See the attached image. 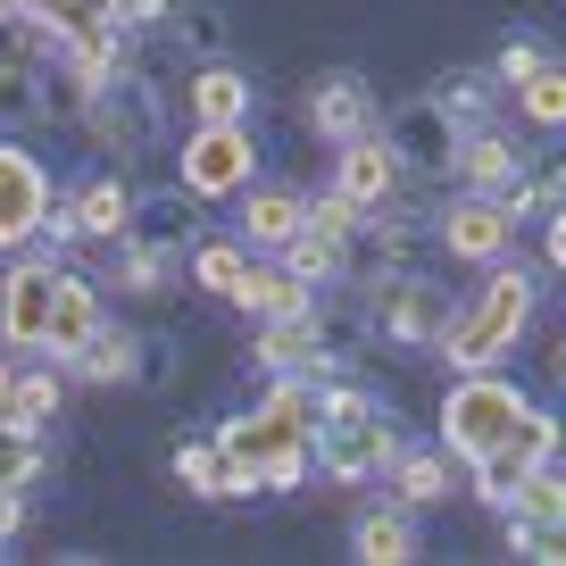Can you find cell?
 I'll return each mask as SVG.
<instances>
[{
    "label": "cell",
    "mask_w": 566,
    "mask_h": 566,
    "mask_svg": "<svg viewBox=\"0 0 566 566\" xmlns=\"http://www.w3.org/2000/svg\"><path fill=\"white\" fill-rule=\"evenodd\" d=\"M525 325H533V275H525V266H492L475 301L450 308V325H442L433 350H442L459 375H475V367H500V358L516 350Z\"/></svg>",
    "instance_id": "1"
},
{
    "label": "cell",
    "mask_w": 566,
    "mask_h": 566,
    "mask_svg": "<svg viewBox=\"0 0 566 566\" xmlns=\"http://www.w3.org/2000/svg\"><path fill=\"white\" fill-rule=\"evenodd\" d=\"M391 459H400V433H391V417L367 400V391L334 384L317 400V467L334 483H375L391 475Z\"/></svg>",
    "instance_id": "2"
},
{
    "label": "cell",
    "mask_w": 566,
    "mask_h": 566,
    "mask_svg": "<svg viewBox=\"0 0 566 566\" xmlns=\"http://www.w3.org/2000/svg\"><path fill=\"white\" fill-rule=\"evenodd\" d=\"M525 417H533L525 391H516L500 367H475V375H459V384L442 391V450L475 467V459H492Z\"/></svg>",
    "instance_id": "3"
},
{
    "label": "cell",
    "mask_w": 566,
    "mask_h": 566,
    "mask_svg": "<svg viewBox=\"0 0 566 566\" xmlns=\"http://www.w3.org/2000/svg\"><path fill=\"white\" fill-rule=\"evenodd\" d=\"M176 176H184V192H192V200L250 192V184H259V142H250V125H192Z\"/></svg>",
    "instance_id": "4"
},
{
    "label": "cell",
    "mask_w": 566,
    "mask_h": 566,
    "mask_svg": "<svg viewBox=\"0 0 566 566\" xmlns=\"http://www.w3.org/2000/svg\"><path fill=\"white\" fill-rule=\"evenodd\" d=\"M59 217L51 200V176H42V159L25 150V142H0V250H25L42 242Z\"/></svg>",
    "instance_id": "5"
},
{
    "label": "cell",
    "mask_w": 566,
    "mask_h": 566,
    "mask_svg": "<svg viewBox=\"0 0 566 566\" xmlns=\"http://www.w3.org/2000/svg\"><path fill=\"white\" fill-rule=\"evenodd\" d=\"M433 242H442L450 259H467V266H500V259H509V242H516V209H509V200H492V192H467V200H450V209H442Z\"/></svg>",
    "instance_id": "6"
},
{
    "label": "cell",
    "mask_w": 566,
    "mask_h": 566,
    "mask_svg": "<svg viewBox=\"0 0 566 566\" xmlns=\"http://www.w3.org/2000/svg\"><path fill=\"white\" fill-rule=\"evenodd\" d=\"M51 301H59V266L51 259H18L0 275V342H9V350H42Z\"/></svg>",
    "instance_id": "7"
},
{
    "label": "cell",
    "mask_w": 566,
    "mask_h": 566,
    "mask_svg": "<svg viewBox=\"0 0 566 566\" xmlns=\"http://www.w3.org/2000/svg\"><path fill=\"white\" fill-rule=\"evenodd\" d=\"M542 459H558V417H549V408H533V417L516 424L492 459H475V492L492 500V509H509V492H516V483H525Z\"/></svg>",
    "instance_id": "8"
},
{
    "label": "cell",
    "mask_w": 566,
    "mask_h": 566,
    "mask_svg": "<svg viewBox=\"0 0 566 566\" xmlns=\"http://www.w3.org/2000/svg\"><path fill=\"white\" fill-rule=\"evenodd\" d=\"M450 167H459L467 192H492V200H509V209L525 200V150H516L509 134H492V125H467Z\"/></svg>",
    "instance_id": "9"
},
{
    "label": "cell",
    "mask_w": 566,
    "mask_h": 566,
    "mask_svg": "<svg viewBox=\"0 0 566 566\" xmlns=\"http://www.w3.org/2000/svg\"><path fill=\"white\" fill-rule=\"evenodd\" d=\"M259 367L266 375H334V350H325L317 308H292V317H259Z\"/></svg>",
    "instance_id": "10"
},
{
    "label": "cell",
    "mask_w": 566,
    "mask_h": 566,
    "mask_svg": "<svg viewBox=\"0 0 566 566\" xmlns=\"http://www.w3.org/2000/svg\"><path fill=\"white\" fill-rule=\"evenodd\" d=\"M334 184L358 200V209H384L391 192H400V142L391 134H358L334 150Z\"/></svg>",
    "instance_id": "11"
},
{
    "label": "cell",
    "mask_w": 566,
    "mask_h": 566,
    "mask_svg": "<svg viewBox=\"0 0 566 566\" xmlns=\"http://www.w3.org/2000/svg\"><path fill=\"white\" fill-rule=\"evenodd\" d=\"M301 117L317 125L325 142L375 134V101H367V84H358V75H317V84H308V101H301Z\"/></svg>",
    "instance_id": "12"
},
{
    "label": "cell",
    "mask_w": 566,
    "mask_h": 566,
    "mask_svg": "<svg viewBox=\"0 0 566 566\" xmlns=\"http://www.w3.org/2000/svg\"><path fill=\"white\" fill-rule=\"evenodd\" d=\"M101 292H92V275H75V266H59V301H51V334H42V350L67 367L75 350H84L92 334H101Z\"/></svg>",
    "instance_id": "13"
},
{
    "label": "cell",
    "mask_w": 566,
    "mask_h": 566,
    "mask_svg": "<svg viewBox=\"0 0 566 566\" xmlns=\"http://www.w3.org/2000/svg\"><path fill=\"white\" fill-rule=\"evenodd\" d=\"M301 226H308V192H292V184H250L242 192V242L250 250H283Z\"/></svg>",
    "instance_id": "14"
},
{
    "label": "cell",
    "mask_w": 566,
    "mask_h": 566,
    "mask_svg": "<svg viewBox=\"0 0 566 566\" xmlns=\"http://www.w3.org/2000/svg\"><path fill=\"white\" fill-rule=\"evenodd\" d=\"M184 108H192V125H250L259 92H250L242 67H192L184 75Z\"/></svg>",
    "instance_id": "15"
},
{
    "label": "cell",
    "mask_w": 566,
    "mask_h": 566,
    "mask_svg": "<svg viewBox=\"0 0 566 566\" xmlns=\"http://www.w3.org/2000/svg\"><path fill=\"white\" fill-rule=\"evenodd\" d=\"M442 292H433V283L424 275H391L384 283V334L391 342H442Z\"/></svg>",
    "instance_id": "16"
},
{
    "label": "cell",
    "mask_w": 566,
    "mask_h": 566,
    "mask_svg": "<svg viewBox=\"0 0 566 566\" xmlns=\"http://www.w3.org/2000/svg\"><path fill=\"white\" fill-rule=\"evenodd\" d=\"M67 217H75L84 242H125V233H134V192H125L117 176H92L84 192L67 200Z\"/></svg>",
    "instance_id": "17"
},
{
    "label": "cell",
    "mask_w": 566,
    "mask_h": 566,
    "mask_svg": "<svg viewBox=\"0 0 566 566\" xmlns=\"http://www.w3.org/2000/svg\"><path fill=\"white\" fill-rule=\"evenodd\" d=\"M350 558L358 566H408V558H417V525H408L400 500H391V509H367L350 525Z\"/></svg>",
    "instance_id": "18"
},
{
    "label": "cell",
    "mask_w": 566,
    "mask_h": 566,
    "mask_svg": "<svg viewBox=\"0 0 566 566\" xmlns=\"http://www.w3.org/2000/svg\"><path fill=\"white\" fill-rule=\"evenodd\" d=\"M500 516H509V542H516V533H542V525H566V467L542 459V467L509 492V509H500Z\"/></svg>",
    "instance_id": "19"
},
{
    "label": "cell",
    "mask_w": 566,
    "mask_h": 566,
    "mask_svg": "<svg viewBox=\"0 0 566 566\" xmlns=\"http://www.w3.org/2000/svg\"><path fill=\"white\" fill-rule=\"evenodd\" d=\"M233 308H250V317H292V308H308V283L292 275V266H259L250 259V275H242V292H233Z\"/></svg>",
    "instance_id": "20"
},
{
    "label": "cell",
    "mask_w": 566,
    "mask_h": 566,
    "mask_svg": "<svg viewBox=\"0 0 566 566\" xmlns=\"http://www.w3.org/2000/svg\"><path fill=\"white\" fill-rule=\"evenodd\" d=\"M509 101H516V117H525V125L566 134V59H542L525 84H509Z\"/></svg>",
    "instance_id": "21"
},
{
    "label": "cell",
    "mask_w": 566,
    "mask_h": 566,
    "mask_svg": "<svg viewBox=\"0 0 566 566\" xmlns=\"http://www.w3.org/2000/svg\"><path fill=\"white\" fill-rule=\"evenodd\" d=\"M176 483H184V492H200V500H242V475H233L226 442H184L176 450Z\"/></svg>",
    "instance_id": "22"
},
{
    "label": "cell",
    "mask_w": 566,
    "mask_h": 566,
    "mask_svg": "<svg viewBox=\"0 0 566 566\" xmlns=\"http://www.w3.org/2000/svg\"><path fill=\"white\" fill-rule=\"evenodd\" d=\"M67 367H75V375H84V384H125V375H134V367H142V342H134V334H125V325H101V334H92V342H84V350H75V358H67Z\"/></svg>",
    "instance_id": "23"
},
{
    "label": "cell",
    "mask_w": 566,
    "mask_h": 566,
    "mask_svg": "<svg viewBox=\"0 0 566 566\" xmlns=\"http://www.w3.org/2000/svg\"><path fill=\"white\" fill-rule=\"evenodd\" d=\"M391 500H400V509H433V500H450V459H433V450H400V459H391Z\"/></svg>",
    "instance_id": "24"
},
{
    "label": "cell",
    "mask_w": 566,
    "mask_h": 566,
    "mask_svg": "<svg viewBox=\"0 0 566 566\" xmlns=\"http://www.w3.org/2000/svg\"><path fill=\"white\" fill-rule=\"evenodd\" d=\"M42 475V424L0 417V492H25Z\"/></svg>",
    "instance_id": "25"
},
{
    "label": "cell",
    "mask_w": 566,
    "mask_h": 566,
    "mask_svg": "<svg viewBox=\"0 0 566 566\" xmlns=\"http://www.w3.org/2000/svg\"><path fill=\"white\" fill-rule=\"evenodd\" d=\"M242 275H250V242H200L192 250V283H200V292H217V301H233Z\"/></svg>",
    "instance_id": "26"
},
{
    "label": "cell",
    "mask_w": 566,
    "mask_h": 566,
    "mask_svg": "<svg viewBox=\"0 0 566 566\" xmlns=\"http://www.w3.org/2000/svg\"><path fill=\"white\" fill-rule=\"evenodd\" d=\"M342 250H350V242H325V233H292V242H283V266H292V275H301V283H334L342 275Z\"/></svg>",
    "instance_id": "27"
},
{
    "label": "cell",
    "mask_w": 566,
    "mask_h": 566,
    "mask_svg": "<svg viewBox=\"0 0 566 566\" xmlns=\"http://www.w3.org/2000/svg\"><path fill=\"white\" fill-rule=\"evenodd\" d=\"M9 417H18V424H51V417H59V358H51V367H25V375H18Z\"/></svg>",
    "instance_id": "28"
},
{
    "label": "cell",
    "mask_w": 566,
    "mask_h": 566,
    "mask_svg": "<svg viewBox=\"0 0 566 566\" xmlns=\"http://www.w3.org/2000/svg\"><path fill=\"white\" fill-rule=\"evenodd\" d=\"M509 549H525V558H542V566H566V525H542V533H516Z\"/></svg>",
    "instance_id": "29"
},
{
    "label": "cell",
    "mask_w": 566,
    "mask_h": 566,
    "mask_svg": "<svg viewBox=\"0 0 566 566\" xmlns=\"http://www.w3.org/2000/svg\"><path fill=\"white\" fill-rule=\"evenodd\" d=\"M533 67H542V42H509V51H500V67H492V75H500V92H509V84H525Z\"/></svg>",
    "instance_id": "30"
},
{
    "label": "cell",
    "mask_w": 566,
    "mask_h": 566,
    "mask_svg": "<svg viewBox=\"0 0 566 566\" xmlns=\"http://www.w3.org/2000/svg\"><path fill=\"white\" fill-rule=\"evenodd\" d=\"M549 266H558V275H566V200H558V209H549Z\"/></svg>",
    "instance_id": "31"
},
{
    "label": "cell",
    "mask_w": 566,
    "mask_h": 566,
    "mask_svg": "<svg viewBox=\"0 0 566 566\" xmlns=\"http://www.w3.org/2000/svg\"><path fill=\"white\" fill-rule=\"evenodd\" d=\"M18 533V492H0V542Z\"/></svg>",
    "instance_id": "32"
},
{
    "label": "cell",
    "mask_w": 566,
    "mask_h": 566,
    "mask_svg": "<svg viewBox=\"0 0 566 566\" xmlns=\"http://www.w3.org/2000/svg\"><path fill=\"white\" fill-rule=\"evenodd\" d=\"M9 391H18V375H9V367H0V417H9Z\"/></svg>",
    "instance_id": "33"
}]
</instances>
